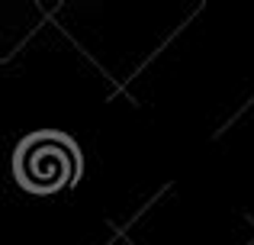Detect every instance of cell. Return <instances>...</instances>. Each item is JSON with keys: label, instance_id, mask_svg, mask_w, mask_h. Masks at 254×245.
<instances>
[{"label": "cell", "instance_id": "obj_1", "mask_svg": "<svg viewBox=\"0 0 254 245\" xmlns=\"http://www.w3.org/2000/svg\"><path fill=\"white\" fill-rule=\"evenodd\" d=\"M16 174L29 190H58L74 181L77 155L62 136H32L16 155Z\"/></svg>", "mask_w": 254, "mask_h": 245}]
</instances>
